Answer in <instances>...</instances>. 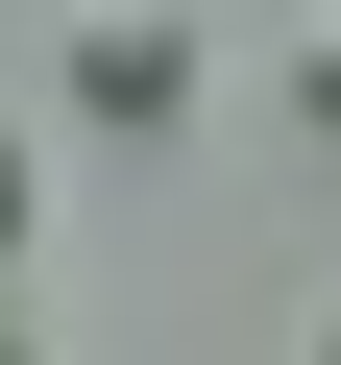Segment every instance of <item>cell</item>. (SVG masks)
I'll use <instances>...</instances> for the list:
<instances>
[{"label": "cell", "instance_id": "cell-1", "mask_svg": "<svg viewBox=\"0 0 341 365\" xmlns=\"http://www.w3.org/2000/svg\"><path fill=\"white\" fill-rule=\"evenodd\" d=\"M73 98L98 122H195V25L170 0H73Z\"/></svg>", "mask_w": 341, "mask_h": 365}, {"label": "cell", "instance_id": "cell-2", "mask_svg": "<svg viewBox=\"0 0 341 365\" xmlns=\"http://www.w3.org/2000/svg\"><path fill=\"white\" fill-rule=\"evenodd\" d=\"M292 98H317V122H341V0H317V25H292Z\"/></svg>", "mask_w": 341, "mask_h": 365}, {"label": "cell", "instance_id": "cell-3", "mask_svg": "<svg viewBox=\"0 0 341 365\" xmlns=\"http://www.w3.org/2000/svg\"><path fill=\"white\" fill-rule=\"evenodd\" d=\"M0 220H25V146H0Z\"/></svg>", "mask_w": 341, "mask_h": 365}, {"label": "cell", "instance_id": "cell-4", "mask_svg": "<svg viewBox=\"0 0 341 365\" xmlns=\"http://www.w3.org/2000/svg\"><path fill=\"white\" fill-rule=\"evenodd\" d=\"M317 365H341V292H317Z\"/></svg>", "mask_w": 341, "mask_h": 365}, {"label": "cell", "instance_id": "cell-5", "mask_svg": "<svg viewBox=\"0 0 341 365\" xmlns=\"http://www.w3.org/2000/svg\"><path fill=\"white\" fill-rule=\"evenodd\" d=\"M0 365H25V341H0Z\"/></svg>", "mask_w": 341, "mask_h": 365}]
</instances>
